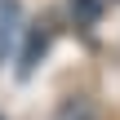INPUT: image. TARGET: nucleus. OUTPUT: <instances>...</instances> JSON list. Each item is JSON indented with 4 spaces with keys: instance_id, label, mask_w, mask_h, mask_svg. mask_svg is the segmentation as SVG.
Wrapping results in <instances>:
<instances>
[{
    "instance_id": "obj_2",
    "label": "nucleus",
    "mask_w": 120,
    "mask_h": 120,
    "mask_svg": "<svg viewBox=\"0 0 120 120\" xmlns=\"http://www.w3.org/2000/svg\"><path fill=\"white\" fill-rule=\"evenodd\" d=\"M45 49H49V31H31V40H27V49H22V62H18V76H31Z\"/></svg>"
},
{
    "instance_id": "obj_3",
    "label": "nucleus",
    "mask_w": 120,
    "mask_h": 120,
    "mask_svg": "<svg viewBox=\"0 0 120 120\" xmlns=\"http://www.w3.org/2000/svg\"><path fill=\"white\" fill-rule=\"evenodd\" d=\"M71 9H76L80 18H94V13H98V4H94V0H80V4H71Z\"/></svg>"
},
{
    "instance_id": "obj_1",
    "label": "nucleus",
    "mask_w": 120,
    "mask_h": 120,
    "mask_svg": "<svg viewBox=\"0 0 120 120\" xmlns=\"http://www.w3.org/2000/svg\"><path fill=\"white\" fill-rule=\"evenodd\" d=\"M18 31H22V4L18 0H0V62L13 53Z\"/></svg>"
}]
</instances>
